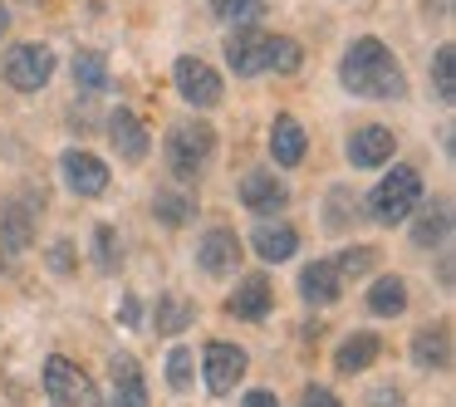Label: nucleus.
Instances as JSON below:
<instances>
[{
    "label": "nucleus",
    "instance_id": "1",
    "mask_svg": "<svg viewBox=\"0 0 456 407\" xmlns=\"http://www.w3.org/2000/svg\"><path fill=\"white\" fill-rule=\"evenodd\" d=\"M338 84H344L348 94H358V99H378V103L407 94L403 64H397V54L387 50L378 35H358L344 50V60H338Z\"/></svg>",
    "mask_w": 456,
    "mask_h": 407
},
{
    "label": "nucleus",
    "instance_id": "2",
    "mask_svg": "<svg viewBox=\"0 0 456 407\" xmlns=\"http://www.w3.org/2000/svg\"><path fill=\"white\" fill-rule=\"evenodd\" d=\"M226 64L236 79H256V74H295L305 64V50H299L289 35H260V30H236L226 40Z\"/></svg>",
    "mask_w": 456,
    "mask_h": 407
},
{
    "label": "nucleus",
    "instance_id": "3",
    "mask_svg": "<svg viewBox=\"0 0 456 407\" xmlns=\"http://www.w3.org/2000/svg\"><path fill=\"white\" fill-rule=\"evenodd\" d=\"M422 172L407 167V162H393V172H387L383 182L373 187V197H368V216L378 221V226H397V221H407L417 207H422Z\"/></svg>",
    "mask_w": 456,
    "mask_h": 407
},
{
    "label": "nucleus",
    "instance_id": "4",
    "mask_svg": "<svg viewBox=\"0 0 456 407\" xmlns=\"http://www.w3.org/2000/svg\"><path fill=\"white\" fill-rule=\"evenodd\" d=\"M211 158H216V128H211V123L187 118V123H177V128L167 133V167L177 172L182 182L201 177Z\"/></svg>",
    "mask_w": 456,
    "mask_h": 407
},
{
    "label": "nucleus",
    "instance_id": "5",
    "mask_svg": "<svg viewBox=\"0 0 456 407\" xmlns=\"http://www.w3.org/2000/svg\"><path fill=\"white\" fill-rule=\"evenodd\" d=\"M54 50L40 40H25V45H11L5 50V84H11L15 94H40L45 84L54 79Z\"/></svg>",
    "mask_w": 456,
    "mask_h": 407
},
{
    "label": "nucleus",
    "instance_id": "6",
    "mask_svg": "<svg viewBox=\"0 0 456 407\" xmlns=\"http://www.w3.org/2000/svg\"><path fill=\"white\" fill-rule=\"evenodd\" d=\"M45 397L54 407H94L99 403V387H94V378L74 358L54 354V358H45Z\"/></svg>",
    "mask_w": 456,
    "mask_h": 407
},
{
    "label": "nucleus",
    "instance_id": "7",
    "mask_svg": "<svg viewBox=\"0 0 456 407\" xmlns=\"http://www.w3.org/2000/svg\"><path fill=\"white\" fill-rule=\"evenodd\" d=\"M246 368H250V354L240 344H226V338H211L207 348H201V378H207V387L216 397H226V393H236L240 387V378H246Z\"/></svg>",
    "mask_w": 456,
    "mask_h": 407
},
{
    "label": "nucleus",
    "instance_id": "8",
    "mask_svg": "<svg viewBox=\"0 0 456 407\" xmlns=\"http://www.w3.org/2000/svg\"><path fill=\"white\" fill-rule=\"evenodd\" d=\"M172 84H177V94L191 103V109H216V103L226 99L221 74L211 69L207 60H197V54H182V60L172 64Z\"/></svg>",
    "mask_w": 456,
    "mask_h": 407
},
{
    "label": "nucleus",
    "instance_id": "9",
    "mask_svg": "<svg viewBox=\"0 0 456 407\" xmlns=\"http://www.w3.org/2000/svg\"><path fill=\"white\" fill-rule=\"evenodd\" d=\"M35 216H40L35 191H15L11 201H0V246H5V256H25L30 250Z\"/></svg>",
    "mask_w": 456,
    "mask_h": 407
},
{
    "label": "nucleus",
    "instance_id": "10",
    "mask_svg": "<svg viewBox=\"0 0 456 407\" xmlns=\"http://www.w3.org/2000/svg\"><path fill=\"white\" fill-rule=\"evenodd\" d=\"M60 177L74 197H103V191H109V162L84 152V148H69L60 158Z\"/></svg>",
    "mask_w": 456,
    "mask_h": 407
},
{
    "label": "nucleus",
    "instance_id": "11",
    "mask_svg": "<svg viewBox=\"0 0 456 407\" xmlns=\"http://www.w3.org/2000/svg\"><path fill=\"white\" fill-rule=\"evenodd\" d=\"M109 407H148V378L133 354H113L109 363Z\"/></svg>",
    "mask_w": 456,
    "mask_h": 407
},
{
    "label": "nucleus",
    "instance_id": "12",
    "mask_svg": "<svg viewBox=\"0 0 456 407\" xmlns=\"http://www.w3.org/2000/svg\"><path fill=\"white\" fill-rule=\"evenodd\" d=\"M197 265L207 275H236L240 265V236L231 226H211L207 236L197 240Z\"/></svg>",
    "mask_w": 456,
    "mask_h": 407
},
{
    "label": "nucleus",
    "instance_id": "13",
    "mask_svg": "<svg viewBox=\"0 0 456 407\" xmlns=\"http://www.w3.org/2000/svg\"><path fill=\"white\" fill-rule=\"evenodd\" d=\"M109 142L123 162H142L152 152V138H148V123L138 118L133 109H113L109 113Z\"/></svg>",
    "mask_w": 456,
    "mask_h": 407
},
{
    "label": "nucleus",
    "instance_id": "14",
    "mask_svg": "<svg viewBox=\"0 0 456 407\" xmlns=\"http://www.w3.org/2000/svg\"><path fill=\"white\" fill-rule=\"evenodd\" d=\"M240 207L256 211V216H275V211L289 207V187L275 172H246L240 177Z\"/></svg>",
    "mask_w": 456,
    "mask_h": 407
},
{
    "label": "nucleus",
    "instance_id": "15",
    "mask_svg": "<svg viewBox=\"0 0 456 407\" xmlns=\"http://www.w3.org/2000/svg\"><path fill=\"white\" fill-rule=\"evenodd\" d=\"M393 152H397V138L383 123H363V128L348 133V162L354 167H383V162H393Z\"/></svg>",
    "mask_w": 456,
    "mask_h": 407
},
{
    "label": "nucleus",
    "instance_id": "16",
    "mask_svg": "<svg viewBox=\"0 0 456 407\" xmlns=\"http://www.w3.org/2000/svg\"><path fill=\"white\" fill-rule=\"evenodd\" d=\"M226 309H231L236 319H246V324H260V319L275 309V289H270L265 275H246V280H236V289H231Z\"/></svg>",
    "mask_w": 456,
    "mask_h": 407
},
{
    "label": "nucleus",
    "instance_id": "17",
    "mask_svg": "<svg viewBox=\"0 0 456 407\" xmlns=\"http://www.w3.org/2000/svg\"><path fill=\"white\" fill-rule=\"evenodd\" d=\"M305 152H309L305 123H299L295 113H275V123H270V158H275L280 167H299Z\"/></svg>",
    "mask_w": 456,
    "mask_h": 407
},
{
    "label": "nucleus",
    "instance_id": "18",
    "mask_svg": "<svg viewBox=\"0 0 456 407\" xmlns=\"http://www.w3.org/2000/svg\"><path fill=\"white\" fill-rule=\"evenodd\" d=\"M446 240H452V201L446 197H422V216H417L412 226V246L417 250H442Z\"/></svg>",
    "mask_w": 456,
    "mask_h": 407
},
{
    "label": "nucleus",
    "instance_id": "19",
    "mask_svg": "<svg viewBox=\"0 0 456 407\" xmlns=\"http://www.w3.org/2000/svg\"><path fill=\"white\" fill-rule=\"evenodd\" d=\"M338 295H344V280H338L334 260H314V265L299 270V299L305 305L324 309V305H338Z\"/></svg>",
    "mask_w": 456,
    "mask_h": 407
},
{
    "label": "nucleus",
    "instance_id": "20",
    "mask_svg": "<svg viewBox=\"0 0 456 407\" xmlns=\"http://www.w3.org/2000/svg\"><path fill=\"white\" fill-rule=\"evenodd\" d=\"M250 250H256L265 265H280V260H289L299 250V231L285 226V221H260V226L250 231Z\"/></svg>",
    "mask_w": 456,
    "mask_h": 407
},
{
    "label": "nucleus",
    "instance_id": "21",
    "mask_svg": "<svg viewBox=\"0 0 456 407\" xmlns=\"http://www.w3.org/2000/svg\"><path fill=\"white\" fill-rule=\"evenodd\" d=\"M378 354H383V338L368 334V329H358V334H348L344 344L334 348V368L338 373H363V368L378 363Z\"/></svg>",
    "mask_w": 456,
    "mask_h": 407
},
{
    "label": "nucleus",
    "instance_id": "22",
    "mask_svg": "<svg viewBox=\"0 0 456 407\" xmlns=\"http://www.w3.org/2000/svg\"><path fill=\"white\" fill-rule=\"evenodd\" d=\"M412 363L417 368H452V334H446V324L436 329H417L412 334Z\"/></svg>",
    "mask_w": 456,
    "mask_h": 407
},
{
    "label": "nucleus",
    "instance_id": "23",
    "mask_svg": "<svg viewBox=\"0 0 456 407\" xmlns=\"http://www.w3.org/2000/svg\"><path fill=\"white\" fill-rule=\"evenodd\" d=\"M368 309H373L378 319H397V314L407 309V280L378 275L373 285H368Z\"/></svg>",
    "mask_w": 456,
    "mask_h": 407
},
{
    "label": "nucleus",
    "instance_id": "24",
    "mask_svg": "<svg viewBox=\"0 0 456 407\" xmlns=\"http://www.w3.org/2000/svg\"><path fill=\"white\" fill-rule=\"evenodd\" d=\"M152 216H158L162 226L182 231V226H191V221H197V201H191L187 191H177V187H162L158 197H152Z\"/></svg>",
    "mask_w": 456,
    "mask_h": 407
},
{
    "label": "nucleus",
    "instance_id": "25",
    "mask_svg": "<svg viewBox=\"0 0 456 407\" xmlns=\"http://www.w3.org/2000/svg\"><path fill=\"white\" fill-rule=\"evenodd\" d=\"M191 319H197V305H191L187 295H158V305H152V324H158V334H182Z\"/></svg>",
    "mask_w": 456,
    "mask_h": 407
},
{
    "label": "nucleus",
    "instance_id": "26",
    "mask_svg": "<svg viewBox=\"0 0 456 407\" xmlns=\"http://www.w3.org/2000/svg\"><path fill=\"white\" fill-rule=\"evenodd\" d=\"M74 84H79L84 94H103L109 89V60H103L99 50H79L74 54Z\"/></svg>",
    "mask_w": 456,
    "mask_h": 407
},
{
    "label": "nucleus",
    "instance_id": "27",
    "mask_svg": "<svg viewBox=\"0 0 456 407\" xmlns=\"http://www.w3.org/2000/svg\"><path fill=\"white\" fill-rule=\"evenodd\" d=\"M211 15H216L221 25L246 30V25H256L260 15H265V0H211Z\"/></svg>",
    "mask_w": 456,
    "mask_h": 407
},
{
    "label": "nucleus",
    "instance_id": "28",
    "mask_svg": "<svg viewBox=\"0 0 456 407\" xmlns=\"http://www.w3.org/2000/svg\"><path fill=\"white\" fill-rule=\"evenodd\" d=\"M432 89L442 103L456 99V50L452 45H436V54H432Z\"/></svg>",
    "mask_w": 456,
    "mask_h": 407
},
{
    "label": "nucleus",
    "instance_id": "29",
    "mask_svg": "<svg viewBox=\"0 0 456 407\" xmlns=\"http://www.w3.org/2000/svg\"><path fill=\"white\" fill-rule=\"evenodd\" d=\"M378 250L373 246H348L344 256H334V270H338V280H363V275H373L378 270Z\"/></svg>",
    "mask_w": 456,
    "mask_h": 407
},
{
    "label": "nucleus",
    "instance_id": "30",
    "mask_svg": "<svg viewBox=\"0 0 456 407\" xmlns=\"http://www.w3.org/2000/svg\"><path fill=\"white\" fill-rule=\"evenodd\" d=\"M197 383V354L191 348H172L167 354V387L172 393H187Z\"/></svg>",
    "mask_w": 456,
    "mask_h": 407
},
{
    "label": "nucleus",
    "instance_id": "31",
    "mask_svg": "<svg viewBox=\"0 0 456 407\" xmlns=\"http://www.w3.org/2000/svg\"><path fill=\"white\" fill-rule=\"evenodd\" d=\"M94 260H99V270H118V260H123V250H118V231L113 226H94Z\"/></svg>",
    "mask_w": 456,
    "mask_h": 407
},
{
    "label": "nucleus",
    "instance_id": "32",
    "mask_svg": "<svg viewBox=\"0 0 456 407\" xmlns=\"http://www.w3.org/2000/svg\"><path fill=\"white\" fill-rule=\"evenodd\" d=\"M363 407H407V397H403V387H397V383H378V387H368V393H363Z\"/></svg>",
    "mask_w": 456,
    "mask_h": 407
},
{
    "label": "nucleus",
    "instance_id": "33",
    "mask_svg": "<svg viewBox=\"0 0 456 407\" xmlns=\"http://www.w3.org/2000/svg\"><path fill=\"white\" fill-rule=\"evenodd\" d=\"M299 407H344L334 397V387H324V383H309L305 393H299Z\"/></svg>",
    "mask_w": 456,
    "mask_h": 407
},
{
    "label": "nucleus",
    "instance_id": "34",
    "mask_svg": "<svg viewBox=\"0 0 456 407\" xmlns=\"http://www.w3.org/2000/svg\"><path fill=\"white\" fill-rule=\"evenodd\" d=\"M50 270H54V275H69V270H74V246H69V240H54V246H50Z\"/></svg>",
    "mask_w": 456,
    "mask_h": 407
},
{
    "label": "nucleus",
    "instance_id": "35",
    "mask_svg": "<svg viewBox=\"0 0 456 407\" xmlns=\"http://www.w3.org/2000/svg\"><path fill=\"white\" fill-rule=\"evenodd\" d=\"M118 324H123V329H138V324H142V299H138V295H123Z\"/></svg>",
    "mask_w": 456,
    "mask_h": 407
},
{
    "label": "nucleus",
    "instance_id": "36",
    "mask_svg": "<svg viewBox=\"0 0 456 407\" xmlns=\"http://www.w3.org/2000/svg\"><path fill=\"white\" fill-rule=\"evenodd\" d=\"M240 407H280V397L270 393V387H250V393L240 397Z\"/></svg>",
    "mask_w": 456,
    "mask_h": 407
},
{
    "label": "nucleus",
    "instance_id": "37",
    "mask_svg": "<svg viewBox=\"0 0 456 407\" xmlns=\"http://www.w3.org/2000/svg\"><path fill=\"white\" fill-rule=\"evenodd\" d=\"M427 11H432V15H446L452 5H446V0H427Z\"/></svg>",
    "mask_w": 456,
    "mask_h": 407
},
{
    "label": "nucleus",
    "instance_id": "38",
    "mask_svg": "<svg viewBox=\"0 0 456 407\" xmlns=\"http://www.w3.org/2000/svg\"><path fill=\"white\" fill-rule=\"evenodd\" d=\"M11 30V11H5V5H0V35Z\"/></svg>",
    "mask_w": 456,
    "mask_h": 407
}]
</instances>
